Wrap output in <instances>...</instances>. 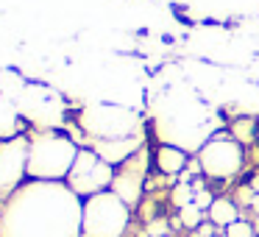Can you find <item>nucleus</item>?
Instances as JSON below:
<instances>
[{"mask_svg": "<svg viewBox=\"0 0 259 237\" xmlns=\"http://www.w3.org/2000/svg\"><path fill=\"white\" fill-rule=\"evenodd\" d=\"M84 198L67 181L28 179L14 190L0 212V237H84Z\"/></svg>", "mask_w": 259, "mask_h": 237, "instance_id": "nucleus-1", "label": "nucleus"}, {"mask_svg": "<svg viewBox=\"0 0 259 237\" xmlns=\"http://www.w3.org/2000/svg\"><path fill=\"white\" fill-rule=\"evenodd\" d=\"M81 148L62 131H36L28 142V179L34 181H67Z\"/></svg>", "mask_w": 259, "mask_h": 237, "instance_id": "nucleus-2", "label": "nucleus"}, {"mask_svg": "<svg viewBox=\"0 0 259 237\" xmlns=\"http://www.w3.org/2000/svg\"><path fill=\"white\" fill-rule=\"evenodd\" d=\"M128 223L131 207L117 192L106 190L84 198V220H81L84 237H123L128 231Z\"/></svg>", "mask_w": 259, "mask_h": 237, "instance_id": "nucleus-3", "label": "nucleus"}, {"mask_svg": "<svg viewBox=\"0 0 259 237\" xmlns=\"http://www.w3.org/2000/svg\"><path fill=\"white\" fill-rule=\"evenodd\" d=\"M198 165H201V173L214 181L234 179L245 165L242 142L231 134H212L198 151Z\"/></svg>", "mask_w": 259, "mask_h": 237, "instance_id": "nucleus-4", "label": "nucleus"}, {"mask_svg": "<svg viewBox=\"0 0 259 237\" xmlns=\"http://www.w3.org/2000/svg\"><path fill=\"white\" fill-rule=\"evenodd\" d=\"M81 129L92 140H120V137H137L140 134V117L128 109L112 106V103H98L81 112L78 117Z\"/></svg>", "mask_w": 259, "mask_h": 237, "instance_id": "nucleus-5", "label": "nucleus"}, {"mask_svg": "<svg viewBox=\"0 0 259 237\" xmlns=\"http://www.w3.org/2000/svg\"><path fill=\"white\" fill-rule=\"evenodd\" d=\"M114 165H109L106 159H101L92 148H81L78 156H75V165L67 176V187L75 192L78 198H90L98 195V192L112 190L114 181Z\"/></svg>", "mask_w": 259, "mask_h": 237, "instance_id": "nucleus-6", "label": "nucleus"}, {"mask_svg": "<svg viewBox=\"0 0 259 237\" xmlns=\"http://www.w3.org/2000/svg\"><path fill=\"white\" fill-rule=\"evenodd\" d=\"M28 142L31 137L0 140V201H6L28 179Z\"/></svg>", "mask_w": 259, "mask_h": 237, "instance_id": "nucleus-7", "label": "nucleus"}, {"mask_svg": "<svg viewBox=\"0 0 259 237\" xmlns=\"http://www.w3.org/2000/svg\"><path fill=\"white\" fill-rule=\"evenodd\" d=\"M145 151H137L128 162H123L114 170V181H112V192H117L128 207H134L142 198V181H145Z\"/></svg>", "mask_w": 259, "mask_h": 237, "instance_id": "nucleus-8", "label": "nucleus"}, {"mask_svg": "<svg viewBox=\"0 0 259 237\" xmlns=\"http://www.w3.org/2000/svg\"><path fill=\"white\" fill-rule=\"evenodd\" d=\"M92 151L117 168V165L128 162L137 151H142V137L137 134V137H120V140H95L92 142Z\"/></svg>", "mask_w": 259, "mask_h": 237, "instance_id": "nucleus-9", "label": "nucleus"}, {"mask_svg": "<svg viewBox=\"0 0 259 237\" xmlns=\"http://www.w3.org/2000/svg\"><path fill=\"white\" fill-rule=\"evenodd\" d=\"M187 162H190V159H187L184 148L170 145V142H159V148L153 151V165H156V170H159V173H164V176L184 173Z\"/></svg>", "mask_w": 259, "mask_h": 237, "instance_id": "nucleus-10", "label": "nucleus"}, {"mask_svg": "<svg viewBox=\"0 0 259 237\" xmlns=\"http://www.w3.org/2000/svg\"><path fill=\"white\" fill-rule=\"evenodd\" d=\"M206 212H209V223L220 226V229H226V226H231L234 220H240V209H237V204L231 201V198H214Z\"/></svg>", "mask_w": 259, "mask_h": 237, "instance_id": "nucleus-11", "label": "nucleus"}, {"mask_svg": "<svg viewBox=\"0 0 259 237\" xmlns=\"http://www.w3.org/2000/svg\"><path fill=\"white\" fill-rule=\"evenodd\" d=\"M179 220H181V226H184L187 231H195L198 226L203 223V209L192 201V204H187V207L179 209Z\"/></svg>", "mask_w": 259, "mask_h": 237, "instance_id": "nucleus-12", "label": "nucleus"}, {"mask_svg": "<svg viewBox=\"0 0 259 237\" xmlns=\"http://www.w3.org/2000/svg\"><path fill=\"white\" fill-rule=\"evenodd\" d=\"M253 129H256V120L253 117L237 120V123H231V137L240 142H248V140H253Z\"/></svg>", "mask_w": 259, "mask_h": 237, "instance_id": "nucleus-13", "label": "nucleus"}, {"mask_svg": "<svg viewBox=\"0 0 259 237\" xmlns=\"http://www.w3.org/2000/svg\"><path fill=\"white\" fill-rule=\"evenodd\" d=\"M226 237H256V231H253V226L248 223V220H234L231 226H226Z\"/></svg>", "mask_w": 259, "mask_h": 237, "instance_id": "nucleus-14", "label": "nucleus"}, {"mask_svg": "<svg viewBox=\"0 0 259 237\" xmlns=\"http://www.w3.org/2000/svg\"><path fill=\"white\" fill-rule=\"evenodd\" d=\"M167 234V220H153L148 223V237H164Z\"/></svg>", "mask_w": 259, "mask_h": 237, "instance_id": "nucleus-15", "label": "nucleus"}]
</instances>
